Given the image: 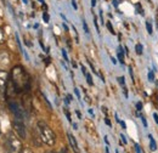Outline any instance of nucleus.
I'll return each mask as SVG.
<instances>
[{
    "label": "nucleus",
    "instance_id": "nucleus-28",
    "mask_svg": "<svg viewBox=\"0 0 158 153\" xmlns=\"http://www.w3.org/2000/svg\"><path fill=\"white\" fill-rule=\"evenodd\" d=\"M120 137H122V140H123V142H124V143H127V140H125V136H124V135H122Z\"/></svg>",
    "mask_w": 158,
    "mask_h": 153
},
{
    "label": "nucleus",
    "instance_id": "nucleus-27",
    "mask_svg": "<svg viewBox=\"0 0 158 153\" xmlns=\"http://www.w3.org/2000/svg\"><path fill=\"white\" fill-rule=\"evenodd\" d=\"M72 5H73V7H74V9H77V4H76V1H74V0H72Z\"/></svg>",
    "mask_w": 158,
    "mask_h": 153
},
{
    "label": "nucleus",
    "instance_id": "nucleus-12",
    "mask_svg": "<svg viewBox=\"0 0 158 153\" xmlns=\"http://www.w3.org/2000/svg\"><path fill=\"white\" fill-rule=\"evenodd\" d=\"M5 43V33L2 31V28L0 27V44H4Z\"/></svg>",
    "mask_w": 158,
    "mask_h": 153
},
{
    "label": "nucleus",
    "instance_id": "nucleus-16",
    "mask_svg": "<svg viewBox=\"0 0 158 153\" xmlns=\"http://www.w3.org/2000/svg\"><path fill=\"white\" fill-rule=\"evenodd\" d=\"M148 80L152 83V81H155V74L152 73V72H148Z\"/></svg>",
    "mask_w": 158,
    "mask_h": 153
},
{
    "label": "nucleus",
    "instance_id": "nucleus-19",
    "mask_svg": "<svg viewBox=\"0 0 158 153\" xmlns=\"http://www.w3.org/2000/svg\"><path fill=\"white\" fill-rule=\"evenodd\" d=\"M118 58H119V61H120V63H124V56L122 55V52L118 54Z\"/></svg>",
    "mask_w": 158,
    "mask_h": 153
},
{
    "label": "nucleus",
    "instance_id": "nucleus-26",
    "mask_svg": "<svg viewBox=\"0 0 158 153\" xmlns=\"http://www.w3.org/2000/svg\"><path fill=\"white\" fill-rule=\"evenodd\" d=\"M74 93H76V95H77V97H78V98H80V95H79V91L77 90V89H74Z\"/></svg>",
    "mask_w": 158,
    "mask_h": 153
},
{
    "label": "nucleus",
    "instance_id": "nucleus-21",
    "mask_svg": "<svg viewBox=\"0 0 158 153\" xmlns=\"http://www.w3.org/2000/svg\"><path fill=\"white\" fill-rule=\"evenodd\" d=\"M136 110H138V111H141V110H142V102H138V103H136Z\"/></svg>",
    "mask_w": 158,
    "mask_h": 153
},
{
    "label": "nucleus",
    "instance_id": "nucleus-14",
    "mask_svg": "<svg viewBox=\"0 0 158 153\" xmlns=\"http://www.w3.org/2000/svg\"><path fill=\"white\" fill-rule=\"evenodd\" d=\"M136 10L140 15H143V9L141 7V4H136Z\"/></svg>",
    "mask_w": 158,
    "mask_h": 153
},
{
    "label": "nucleus",
    "instance_id": "nucleus-30",
    "mask_svg": "<svg viewBox=\"0 0 158 153\" xmlns=\"http://www.w3.org/2000/svg\"><path fill=\"white\" fill-rule=\"evenodd\" d=\"M91 5L95 6V5H96V0H91Z\"/></svg>",
    "mask_w": 158,
    "mask_h": 153
},
{
    "label": "nucleus",
    "instance_id": "nucleus-1",
    "mask_svg": "<svg viewBox=\"0 0 158 153\" xmlns=\"http://www.w3.org/2000/svg\"><path fill=\"white\" fill-rule=\"evenodd\" d=\"M37 128H38V133H39L40 140L46 143L48 146H54L55 142H56V135L52 131V129L43 120H39L38 124H37Z\"/></svg>",
    "mask_w": 158,
    "mask_h": 153
},
{
    "label": "nucleus",
    "instance_id": "nucleus-23",
    "mask_svg": "<svg viewBox=\"0 0 158 153\" xmlns=\"http://www.w3.org/2000/svg\"><path fill=\"white\" fill-rule=\"evenodd\" d=\"M43 19H44V21L48 23V22H49V15H48V14H44V15H43Z\"/></svg>",
    "mask_w": 158,
    "mask_h": 153
},
{
    "label": "nucleus",
    "instance_id": "nucleus-13",
    "mask_svg": "<svg viewBox=\"0 0 158 153\" xmlns=\"http://www.w3.org/2000/svg\"><path fill=\"white\" fill-rule=\"evenodd\" d=\"M106 26H107V28H108V31H110V33H112V34H114V29H113V27H112V24H111V22H107V23H106Z\"/></svg>",
    "mask_w": 158,
    "mask_h": 153
},
{
    "label": "nucleus",
    "instance_id": "nucleus-9",
    "mask_svg": "<svg viewBox=\"0 0 158 153\" xmlns=\"http://www.w3.org/2000/svg\"><path fill=\"white\" fill-rule=\"evenodd\" d=\"M148 137H150V148H151V151H156L157 150V145H156L155 139L152 137V135H148Z\"/></svg>",
    "mask_w": 158,
    "mask_h": 153
},
{
    "label": "nucleus",
    "instance_id": "nucleus-8",
    "mask_svg": "<svg viewBox=\"0 0 158 153\" xmlns=\"http://www.w3.org/2000/svg\"><path fill=\"white\" fill-rule=\"evenodd\" d=\"M9 79V74L5 69H0V88H4Z\"/></svg>",
    "mask_w": 158,
    "mask_h": 153
},
{
    "label": "nucleus",
    "instance_id": "nucleus-31",
    "mask_svg": "<svg viewBox=\"0 0 158 153\" xmlns=\"http://www.w3.org/2000/svg\"><path fill=\"white\" fill-rule=\"evenodd\" d=\"M106 124H107V125H110V126H111V123H110V120H108V119H106Z\"/></svg>",
    "mask_w": 158,
    "mask_h": 153
},
{
    "label": "nucleus",
    "instance_id": "nucleus-29",
    "mask_svg": "<svg viewBox=\"0 0 158 153\" xmlns=\"http://www.w3.org/2000/svg\"><path fill=\"white\" fill-rule=\"evenodd\" d=\"M135 148H136V152L140 153V147H139V145H135Z\"/></svg>",
    "mask_w": 158,
    "mask_h": 153
},
{
    "label": "nucleus",
    "instance_id": "nucleus-22",
    "mask_svg": "<svg viewBox=\"0 0 158 153\" xmlns=\"http://www.w3.org/2000/svg\"><path fill=\"white\" fill-rule=\"evenodd\" d=\"M140 118H141V120H142V123H143V125L147 128V122H146V119H145V117L143 115H140Z\"/></svg>",
    "mask_w": 158,
    "mask_h": 153
},
{
    "label": "nucleus",
    "instance_id": "nucleus-3",
    "mask_svg": "<svg viewBox=\"0 0 158 153\" xmlns=\"http://www.w3.org/2000/svg\"><path fill=\"white\" fill-rule=\"evenodd\" d=\"M6 146H7V153H21L22 151V143L20 139L12 133L7 134Z\"/></svg>",
    "mask_w": 158,
    "mask_h": 153
},
{
    "label": "nucleus",
    "instance_id": "nucleus-15",
    "mask_svg": "<svg viewBox=\"0 0 158 153\" xmlns=\"http://www.w3.org/2000/svg\"><path fill=\"white\" fill-rule=\"evenodd\" d=\"M85 76H86V80H88V84H89V85H93L94 83H93V79H91V76H90V74H88V73H86Z\"/></svg>",
    "mask_w": 158,
    "mask_h": 153
},
{
    "label": "nucleus",
    "instance_id": "nucleus-24",
    "mask_svg": "<svg viewBox=\"0 0 158 153\" xmlns=\"http://www.w3.org/2000/svg\"><path fill=\"white\" fill-rule=\"evenodd\" d=\"M62 55H63V57H64V60H66V61H68V57H67V54H66V51H64V50H62Z\"/></svg>",
    "mask_w": 158,
    "mask_h": 153
},
{
    "label": "nucleus",
    "instance_id": "nucleus-11",
    "mask_svg": "<svg viewBox=\"0 0 158 153\" xmlns=\"http://www.w3.org/2000/svg\"><path fill=\"white\" fill-rule=\"evenodd\" d=\"M146 28H147V33L148 34H152L153 33V28H152V24L150 22H146Z\"/></svg>",
    "mask_w": 158,
    "mask_h": 153
},
{
    "label": "nucleus",
    "instance_id": "nucleus-17",
    "mask_svg": "<svg viewBox=\"0 0 158 153\" xmlns=\"http://www.w3.org/2000/svg\"><path fill=\"white\" fill-rule=\"evenodd\" d=\"M83 27H84L85 33H89V28H88V24H86V22H85V21H83Z\"/></svg>",
    "mask_w": 158,
    "mask_h": 153
},
{
    "label": "nucleus",
    "instance_id": "nucleus-18",
    "mask_svg": "<svg viewBox=\"0 0 158 153\" xmlns=\"http://www.w3.org/2000/svg\"><path fill=\"white\" fill-rule=\"evenodd\" d=\"M21 153H33V151H32V150H29V148H22Z\"/></svg>",
    "mask_w": 158,
    "mask_h": 153
},
{
    "label": "nucleus",
    "instance_id": "nucleus-20",
    "mask_svg": "<svg viewBox=\"0 0 158 153\" xmlns=\"http://www.w3.org/2000/svg\"><path fill=\"white\" fill-rule=\"evenodd\" d=\"M118 81L122 84V85H124L125 84V80H124V76H119L118 78Z\"/></svg>",
    "mask_w": 158,
    "mask_h": 153
},
{
    "label": "nucleus",
    "instance_id": "nucleus-6",
    "mask_svg": "<svg viewBox=\"0 0 158 153\" xmlns=\"http://www.w3.org/2000/svg\"><path fill=\"white\" fill-rule=\"evenodd\" d=\"M9 63H10L9 54L6 51H0V66L1 67H6Z\"/></svg>",
    "mask_w": 158,
    "mask_h": 153
},
{
    "label": "nucleus",
    "instance_id": "nucleus-33",
    "mask_svg": "<svg viewBox=\"0 0 158 153\" xmlns=\"http://www.w3.org/2000/svg\"><path fill=\"white\" fill-rule=\"evenodd\" d=\"M46 153H56V152H54V151H49V152H46Z\"/></svg>",
    "mask_w": 158,
    "mask_h": 153
},
{
    "label": "nucleus",
    "instance_id": "nucleus-4",
    "mask_svg": "<svg viewBox=\"0 0 158 153\" xmlns=\"http://www.w3.org/2000/svg\"><path fill=\"white\" fill-rule=\"evenodd\" d=\"M9 107H10V111L15 115V120H20V122H23V120H24V112H23V108L21 107L17 102H10V103H9Z\"/></svg>",
    "mask_w": 158,
    "mask_h": 153
},
{
    "label": "nucleus",
    "instance_id": "nucleus-32",
    "mask_svg": "<svg viewBox=\"0 0 158 153\" xmlns=\"http://www.w3.org/2000/svg\"><path fill=\"white\" fill-rule=\"evenodd\" d=\"M120 124H122L123 128H125V123H124V122H120Z\"/></svg>",
    "mask_w": 158,
    "mask_h": 153
},
{
    "label": "nucleus",
    "instance_id": "nucleus-2",
    "mask_svg": "<svg viewBox=\"0 0 158 153\" xmlns=\"http://www.w3.org/2000/svg\"><path fill=\"white\" fill-rule=\"evenodd\" d=\"M12 80L17 91L29 88V78L22 67H15L12 71Z\"/></svg>",
    "mask_w": 158,
    "mask_h": 153
},
{
    "label": "nucleus",
    "instance_id": "nucleus-34",
    "mask_svg": "<svg viewBox=\"0 0 158 153\" xmlns=\"http://www.w3.org/2000/svg\"><path fill=\"white\" fill-rule=\"evenodd\" d=\"M106 153H110V151H108V148H106Z\"/></svg>",
    "mask_w": 158,
    "mask_h": 153
},
{
    "label": "nucleus",
    "instance_id": "nucleus-35",
    "mask_svg": "<svg viewBox=\"0 0 158 153\" xmlns=\"http://www.w3.org/2000/svg\"><path fill=\"white\" fill-rule=\"evenodd\" d=\"M0 134H1V131H0Z\"/></svg>",
    "mask_w": 158,
    "mask_h": 153
},
{
    "label": "nucleus",
    "instance_id": "nucleus-10",
    "mask_svg": "<svg viewBox=\"0 0 158 153\" xmlns=\"http://www.w3.org/2000/svg\"><path fill=\"white\" fill-rule=\"evenodd\" d=\"M135 50H136V54H138V55H142V52H143V46H142L141 44H136Z\"/></svg>",
    "mask_w": 158,
    "mask_h": 153
},
{
    "label": "nucleus",
    "instance_id": "nucleus-5",
    "mask_svg": "<svg viewBox=\"0 0 158 153\" xmlns=\"http://www.w3.org/2000/svg\"><path fill=\"white\" fill-rule=\"evenodd\" d=\"M12 128H14V130L17 133L20 139H26V137H27V130H26V126H24L23 122L15 120V122L12 123Z\"/></svg>",
    "mask_w": 158,
    "mask_h": 153
},
{
    "label": "nucleus",
    "instance_id": "nucleus-25",
    "mask_svg": "<svg viewBox=\"0 0 158 153\" xmlns=\"http://www.w3.org/2000/svg\"><path fill=\"white\" fill-rule=\"evenodd\" d=\"M153 118H155L156 123H158V114H157V113H155V114H153Z\"/></svg>",
    "mask_w": 158,
    "mask_h": 153
},
{
    "label": "nucleus",
    "instance_id": "nucleus-7",
    "mask_svg": "<svg viewBox=\"0 0 158 153\" xmlns=\"http://www.w3.org/2000/svg\"><path fill=\"white\" fill-rule=\"evenodd\" d=\"M68 141H69V145H71V147H72V150L74 151L76 153H79V148H78V143H77V141H76V139H74V136L72 134H68Z\"/></svg>",
    "mask_w": 158,
    "mask_h": 153
}]
</instances>
